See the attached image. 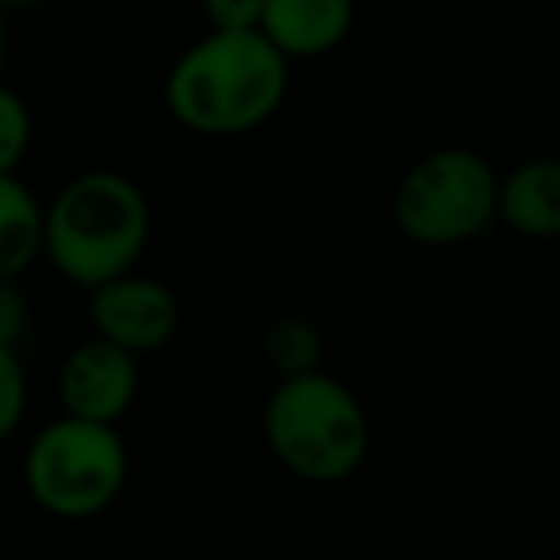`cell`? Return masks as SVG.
Instances as JSON below:
<instances>
[{
    "label": "cell",
    "mask_w": 560,
    "mask_h": 560,
    "mask_svg": "<svg viewBox=\"0 0 560 560\" xmlns=\"http://www.w3.org/2000/svg\"><path fill=\"white\" fill-rule=\"evenodd\" d=\"M289 96V58L261 32H219L170 66L165 108L185 131L203 139H238L265 127Z\"/></svg>",
    "instance_id": "6da1fadb"
},
{
    "label": "cell",
    "mask_w": 560,
    "mask_h": 560,
    "mask_svg": "<svg viewBox=\"0 0 560 560\" xmlns=\"http://www.w3.org/2000/svg\"><path fill=\"white\" fill-rule=\"evenodd\" d=\"M147 242V192L116 170L78 173L43 203V257L85 292L139 269Z\"/></svg>",
    "instance_id": "7a4b0ae2"
},
{
    "label": "cell",
    "mask_w": 560,
    "mask_h": 560,
    "mask_svg": "<svg viewBox=\"0 0 560 560\" xmlns=\"http://www.w3.org/2000/svg\"><path fill=\"white\" fill-rule=\"evenodd\" d=\"M265 445L307 483H342L365 465L373 427L361 399L323 369L280 376L265 399Z\"/></svg>",
    "instance_id": "3957f363"
},
{
    "label": "cell",
    "mask_w": 560,
    "mask_h": 560,
    "mask_svg": "<svg viewBox=\"0 0 560 560\" xmlns=\"http://www.w3.org/2000/svg\"><path fill=\"white\" fill-rule=\"evenodd\" d=\"M131 457L112 422L66 415L39 430L24 453V488L35 506L66 522L96 518L127 488Z\"/></svg>",
    "instance_id": "277c9868"
},
{
    "label": "cell",
    "mask_w": 560,
    "mask_h": 560,
    "mask_svg": "<svg viewBox=\"0 0 560 560\" xmlns=\"http://www.w3.org/2000/svg\"><path fill=\"white\" fill-rule=\"evenodd\" d=\"M392 223L415 246L445 249L499 223V173L468 147L422 154L392 196Z\"/></svg>",
    "instance_id": "5b68a950"
},
{
    "label": "cell",
    "mask_w": 560,
    "mask_h": 560,
    "mask_svg": "<svg viewBox=\"0 0 560 560\" xmlns=\"http://www.w3.org/2000/svg\"><path fill=\"white\" fill-rule=\"evenodd\" d=\"M89 323L93 335L124 346L135 358H150L180 330V304L165 280L131 269L89 289Z\"/></svg>",
    "instance_id": "8992f818"
},
{
    "label": "cell",
    "mask_w": 560,
    "mask_h": 560,
    "mask_svg": "<svg viewBox=\"0 0 560 560\" xmlns=\"http://www.w3.org/2000/svg\"><path fill=\"white\" fill-rule=\"evenodd\" d=\"M139 399V358L93 335L66 353L58 369V404L66 415L119 427Z\"/></svg>",
    "instance_id": "52a82bcc"
},
{
    "label": "cell",
    "mask_w": 560,
    "mask_h": 560,
    "mask_svg": "<svg viewBox=\"0 0 560 560\" xmlns=\"http://www.w3.org/2000/svg\"><path fill=\"white\" fill-rule=\"evenodd\" d=\"M353 0H265L257 32L289 58H323L353 32Z\"/></svg>",
    "instance_id": "ba28073f"
},
{
    "label": "cell",
    "mask_w": 560,
    "mask_h": 560,
    "mask_svg": "<svg viewBox=\"0 0 560 560\" xmlns=\"http://www.w3.org/2000/svg\"><path fill=\"white\" fill-rule=\"evenodd\" d=\"M499 223L522 238H560V158H526L499 177Z\"/></svg>",
    "instance_id": "9c48e42d"
},
{
    "label": "cell",
    "mask_w": 560,
    "mask_h": 560,
    "mask_svg": "<svg viewBox=\"0 0 560 560\" xmlns=\"http://www.w3.org/2000/svg\"><path fill=\"white\" fill-rule=\"evenodd\" d=\"M35 257H43V203L16 173H0V280H20Z\"/></svg>",
    "instance_id": "30bf717a"
},
{
    "label": "cell",
    "mask_w": 560,
    "mask_h": 560,
    "mask_svg": "<svg viewBox=\"0 0 560 560\" xmlns=\"http://www.w3.org/2000/svg\"><path fill=\"white\" fill-rule=\"evenodd\" d=\"M265 358H269L277 376H296L312 373L323 361V335L312 319L304 315H284L269 327L265 335Z\"/></svg>",
    "instance_id": "8fae6325"
},
{
    "label": "cell",
    "mask_w": 560,
    "mask_h": 560,
    "mask_svg": "<svg viewBox=\"0 0 560 560\" xmlns=\"http://www.w3.org/2000/svg\"><path fill=\"white\" fill-rule=\"evenodd\" d=\"M32 112L16 89L0 85V173H16L32 150Z\"/></svg>",
    "instance_id": "7c38bea8"
},
{
    "label": "cell",
    "mask_w": 560,
    "mask_h": 560,
    "mask_svg": "<svg viewBox=\"0 0 560 560\" xmlns=\"http://www.w3.org/2000/svg\"><path fill=\"white\" fill-rule=\"evenodd\" d=\"M27 415V373L16 350L0 346V442H9Z\"/></svg>",
    "instance_id": "4fadbf2b"
},
{
    "label": "cell",
    "mask_w": 560,
    "mask_h": 560,
    "mask_svg": "<svg viewBox=\"0 0 560 560\" xmlns=\"http://www.w3.org/2000/svg\"><path fill=\"white\" fill-rule=\"evenodd\" d=\"M208 27L219 32H254L261 24L265 0H200Z\"/></svg>",
    "instance_id": "5bb4252c"
},
{
    "label": "cell",
    "mask_w": 560,
    "mask_h": 560,
    "mask_svg": "<svg viewBox=\"0 0 560 560\" xmlns=\"http://www.w3.org/2000/svg\"><path fill=\"white\" fill-rule=\"evenodd\" d=\"M27 330V300L16 280H0V346L16 350Z\"/></svg>",
    "instance_id": "9a60e30c"
},
{
    "label": "cell",
    "mask_w": 560,
    "mask_h": 560,
    "mask_svg": "<svg viewBox=\"0 0 560 560\" xmlns=\"http://www.w3.org/2000/svg\"><path fill=\"white\" fill-rule=\"evenodd\" d=\"M4 58H9V12L0 9V70H4Z\"/></svg>",
    "instance_id": "2e32d148"
},
{
    "label": "cell",
    "mask_w": 560,
    "mask_h": 560,
    "mask_svg": "<svg viewBox=\"0 0 560 560\" xmlns=\"http://www.w3.org/2000/svg\"><path fill=\"white\" fill-rule=\"evenodd\" d=\"M35 4H43V0H0V9L12 12V9H35Z\"/></svg>",
    "instance_id": "e0dca14e"
},
{
    "label": "cell",
    "mask_w": 560,
    "mask_h": 560,
    "mask_svg": "<svg viewBox=\"0 0 560 560\" xmlns=\"http://www.w3.org/2000/svg\"><path fill=\"white\" fill-rule=\"evenodd\" d=\"M557 4H560V0H557Z\"/></svg>",
    "instance_id": "ac0fdd59"
}]
</instances>
